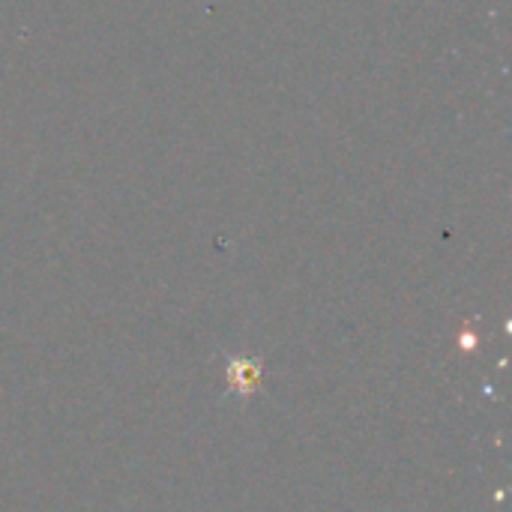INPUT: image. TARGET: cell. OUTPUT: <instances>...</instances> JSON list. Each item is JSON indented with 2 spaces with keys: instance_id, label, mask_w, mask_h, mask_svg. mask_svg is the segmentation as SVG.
<instances>
[{
  "instance_id": "6da1fadb",
  "label": "cell",
  "mask_w": 512,
  "mask_h": 512,
  "mask_svg": "<svg viewBox=\"0 0 512 512\" xmlns=\"http://www.w3.org/2000/svg\"><path fill=\"white\" fill-rule=\"evenodd\" d=\"M228 378L234 381V387H237L240 393H249L252 384H255V378H258V363L240 360V363H234V366L228 369Z\"/></svg>"
}]
</instances>
